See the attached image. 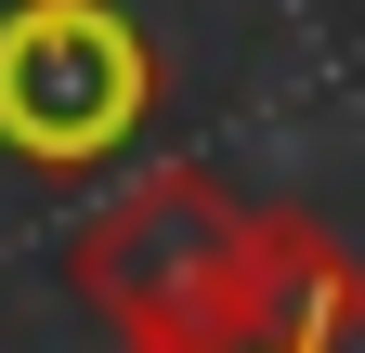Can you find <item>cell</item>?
I'll return each instance as SVG.
<instances>
[{"mask_svg": "<svg viewBox=\"0 0 365 353\" xmlns=\"http://www.w3.org/2000/svg\"><path fill=\"white\" fill-rule=\"evenodd\" d=\"M248 353H352V340H248Z\"/></svg>", "mask_w": 365, "mask_h": 353, "instance_id": "3", "label": "cell"}, {"mask_svg": "<svg viewBox=\"0 0 365 353\" xmlns=\"http://www.w3.org/2000/svg\"><path fill=\"white\" fill-rule=\"evenodd\" d=\"M157 92L170 66L118 0H14L0 14V157L39 184L118 170L157 131Z\"/></svg>", "mask_w": 365, "mask_h": 353, "instance_id": "1", "label": "cell"}, {"mask_svg": "<svg viewBox=\"0 0 365 353\" xmlns=\"http://www.w3.org/2000/svg\"><path fill=\"white\" fill-rule=\"evenodd\" d=\"M235 236H248V197L222 170H144L118 209H91L66 236V275L118 327V353H222Z\"/></svg>", "mask_w": 365, "mask_h": 353, "instance_id": "2", "label": "cell"}]
</instances>
